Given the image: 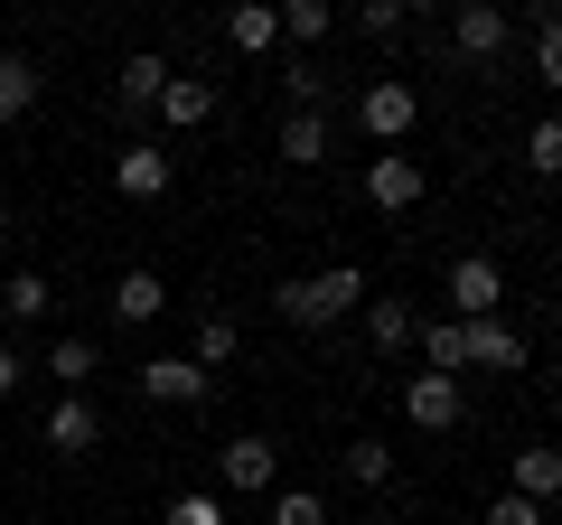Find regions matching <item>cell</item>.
Wrapping results in <instances>:
<instances>
[{"label": "cell", "instance_id": "cell-1", "mask_svg": "<svg viewBox=\"0 0 562 525\" xmlns=\"http://www.w3.org/2000/svg\"><path fill=\"white\" fill-rule=\"evenodd\" d=\"M272 301H281V320H291V328H338L347 310H366V272H357V262H328V272H291Z\"/></svg>", "mask_w": 562, "mask_h": 525}, {"label": "cell", "instance_id": "cell-2", "mask_svg": "<svg viewBox=\"0 0 562 525\" xmlns=\"http://www.w3.org/2000/svg\"><path fill=\"white\" fill-rule=\"evenodd\" d=\"M357 122H366V142H375V150H403V142H413V122H422L413 76H375L357 94Z\"/></svg>", "mask_w": 562, "mask_h": 525}, {"label": "cell", "instance_id": "cell-3", "mask_svg": "<svg viewBox=\"0 0 562 525\" xmlns=\"http://www.w3.org/2000/svg\"><path fill=\"white\" fill-rule=\"evenodd\" d=\"M422 198H431V179H422L413 150H375V160H366V206H375V216H413Z\"/></svg>", "mask_w": 562, "mask_h": 525}, {"label": "cell", "instance_id": "cell-4", "mask_svg": "<svg viewBox=\"0 0 562 525\" xmlns=\"http://www.w3.org/2000/svg\"><path fill=\"white\" fill-rule=\"evenodd\" d=\"M272 479H281V450L262 442V432H235V442L216 450V488L225 498H262Z\"/></svg>", "mask_w": 562, "mask_h": 525}, {"label": "cell", "instance_id": "cell-5", "mask_svg": "<svg viewBox=\"0 0 562 525\" xmlns=\"http://www.w3.org/2000/svg\"><path fill=\"white\" fill-rule=\"evenodd\" d=\"M497 310H506L497 254H460V262H450V320H497Z\"/></svg>", "mask_w": 562, "mask_h": 525}, {"label": "cell", "instance_id": "cell-6", "mask_svg": "<svg viewBox=\"0 0 562 525\" xmlns=\"http://www.w3.org/2000/svg\"><path fill=\"white\" fill-rule=\"evenodd\" d=\"M506 38H516V20H506L497 0H460V20H450V47H460L469 66H497Z\"/></svg>", "mask_w": 562, "mask_h": 525}, {"label": "cell", "instance_id": "cell-7", "mask_svg": "<svg viewBox=\"0 0 562 525\" xmlns=\"http://www.w3.org/2000/svg\"><path fill=\"white\" fill-rule=\"evenodd\" d=\"M132 384H140V404H206V366L198 357H150Z\"/></svg>", "mask_w": 562, "mask_h": 525}, {"label": "cell", "instance_id": "cell-8", "mask_svg": "<svg viewBox=\"0 0 562 525\" xmlns=\"http://www.w3.org/2000/svg\"><path fill=\"white\" fill-rule=\"evenodd\" d=\"M403 413H413L422 432H450L469 413V384L460 376H413V384H403Z\"/></svg>", "mask_w": 562, "mask_h": 525}, {"label": "cell", "instance_id": "cell-9", "mask_svg": "<svg viewBox=\"0 0 562 525\" xmlns=\"http://www.w3.org/2000/svg\"><path fill=\"white\" fill-rule=\"evenodd\" d=\"M150 113H160L169 132H206V122H216V85H206V76H179V66H169V85H160V103H150Z\"/></svg>", "mask_w": 562, "mask_h": 525}, {"label": "cell", "instance_id": "cell-10", "mask_svg": "<svg viewBox=\"0 0 562 525\" xmlns=\"http://www.w3.org/2000/svg\"><path fill=\"white\" fill-rule=\"evenodd\" d=\"M47 450H66V460L103 450V413L85 404V394H57V404H47Z\"/></svg>", "mask_w": 562, "mask_h": 525}, {"label": "cell", "instance_id": "cell-11", "mask_svg": "<svg viewBox=\"0 0 562 525\" xmlns=\"http://www.w3.org/2000/svg\"><path fill=\"white\" fill-rule=\"evenodd\" d=\"M469 366H479V376H516L525 366V328L516 320H469Z\"/></svg>", "mask_w": 562, "mask_h": 525}, {"label": "cell", "instance_id": "cell-12", "mask_svg": "<svg viewBox=\"0 0 562 525\" xmlns=\"http://www.w3.org/2000/svg\"><path fill=\"white\" fill-rule=\"evenodd\" d=\"M506 498L553 506V498H562V450H553V442H525V450H516V469H506Z\"/></svg>", "mask_w": 562, "mask_h": 525}, {"label": "cell", "instance_id": "cell-13", "mask_svg": "<svg viewBox=\"0 0 562 525\" xmlns=\"http://www.w3.org/2000/svg\"><path fill=\"white\" fill-rule=\"evenodd\" d=\"M160 310H169V282L150 272V262H132V272L113 282V320H122V328H150Z\"/></svg>", "mask_w": 562, "mask_h": 525}, {"label": "cell", "instance_id": "cell-14", "mask_svg": "<svg viewBox=\"0 0 562 525\" xmlns=\"http://www.w3.org/2000/svg\"><path fill=\"white\" fill-rule=\"evenodd\" d=\"M113 188H122V198H140V206L169 198V150H160V142H132V150L113 160Z\"/></svg>", "mask_w": 562, "mask_h": 525}, {"label": "cell", "instance_id": "cell-15", "mask_svg": "<svg viewBox=\"0 0 562 525\" xmlns=\"http://www.w3.org/2000/svg\"><path fill=\"white\" fill-rule=\"evenodd\" d=\"M225 47H235V57H272L281 47V10H262V0L225 10Z\"/></svg>", "mask_w": 562, "mask_h": 525}, {"label": "cell", "instance_id": "cell-16", "mask_svg": "<svg viewBox=\"0 0 562 525\" xmlns=\"http://www.w3.org/2000/svg\"><path fill=\"white\" fill-rule=\"evenodd\" d=\"M272 150H281L291 169H319V160H328V113H281Z\"/></svg>", "mask_w": 562, "mask_h": 525}, {"label": "cell", "instance_id": "cell-17", "mask_svg": "<svg viewBox=\"0 0 562 525\" xmlns=\"http://www.w3.org/2000/svg\"><path fill=\"white\" fill-rule=\"evenodd\" d=\"M160 85H169V57H150V47H140V57H122L113 94L132 103V113H150V103H160Z\"/></svg>", "mask_w": 562, "mask_h": 525}, {"label": "cell", "instance_id": "cell-18", "mask_svg": "<svg viewBox=\"0 0 562 525\" xmlns=\"http://www.w3.org/2000/svg\"><path fill=\"white\" fill-rule=\"evenodd\" d=\"M422 366H431V376H469V320H431L422 328Z\"/></svg>", "mask_w": 562, "mask_h": 525}, {"label": "cell", "instance_id": "cell-19", "mask_svg": "<svg viewBox=\"0 0 562 525\" xmlns=\"http://www.w3.org/2000/svg\"><path fill=\"white\" fill-rule=\"evenodd\" d=\"M47 310H57V291H47V272H10V282H0V320H47Z\"/></svg>", "mask_w": 562, "mask_h": 525}, {"label": "cell", "instance_id": "cell-20", "mask_svg": "<svg viewBox=\"0 0 562 525\" xmlns=\"http://www.w3.org/2000/svg\"><path fill=\"white\" fill-rule=\"evenodd\" d=\"M357 320H366V338H375L384 357H394V347H413V338H422V320H413V310H403V301H366Z\"/></svg>", "mask_w": 562, "mask_h": 525}, {"label": "cell", "instance_id": "cell-21", "mask_svg": "<svg viewBox=\"0 0 562 525\" xmlns=\"http://www.w3.org/2000/svg\"><path fill=\"white\" fill-rule=\"evenodd\" d=\"M188 357L216 376V366H235V357H244V328L225 320V310H206V320H198V347H188Z\"/></svg>", "mask_w": 562, "mask_h": 525}, {"label": "cell", "instance_id": "cell-22", "mask_svg": "<svg viewBox=\"0 0 562 525\" xmlns=\"http://www.w3.org/2000/svg\"><path fill=\"white\" fill-rule=\"evenodd\" d=\"M328 29H338L328 0H281V38H291V47H328Z\"/></svg>", "mask_w": 562, "mask_h": 525}, {"label": "cell", "instance_id": "cell-23", "mask_svg": "<svg viewBox=\"0 0 562 525\" xmlns=\"http://www.w3.org/2000/svg\"><path fill=\"white\" fill-rule=\"evenodd\" d=\"M347 479H357V488H394V442L357 432V442H347Z\"/></svg>", "mask_w": 562, "mask_h": 525}, {"label": "cell", "instance_id": "cell-24", "mask_svg": "<svg viewBox=\"0 0 562 525\" xmlns=\"http://www.w3.org/2000/svg\"><path fill=\"white\" fill-rule=\"evenodd\" d=\"M38 66H29V57H0V122H20L29 113V103H38Z\"/></svg>", "mask_w": 562, "mask_h": 525}, {"label": "cell", "instance_id": "cell-25", "mask_svg": "<svg viewBox=\"0 0 562 525\" xmlns=\"http://www.w3.org/2000/svg\"><path fill=\"white\" fill-rule=\"evenodd\" d=\"M525 29H535V76H543V85L562 94V10H535Z\"/></svg>", "mask_w": 562, "mask_h": 525}, {"label": "cell", "instance_id": "cell-26", "mask_svg": "<svg viewBox=\"0 0 562 525\" xmlns=\"http://www.w3.org/2000/svg\"><path fill=\"white\" fill-rule=\"evenodd\" d=\"M47 376H57L66 394H85V376H94V338H57V347H47Z\"/></svg>", "mask_w": 562, "mask_h": 525}, {"label": "cell", "instance_id": "cell-27", "mask_svg": "<svg viewBox=\"0 0 562 525\" xmlns=\"http://www.w3.org/2000/svg\"><path fill=\"white\" fill-rule=\"evenodd\" d=\"M525 169H535V179H562V113H543L535 132H525Z\"/></svg>", "mask_w": 562, "mask_h": 525}, {"label": "cell", "instance_id": "cell-28", "mask_svg": "<svg viewBox=\"0 0 562 525\" xmlns=\"http://www.w3.org/2000/svg\"><path fill=\"white\" fill-rule=\"evenodd\" d=\"M262 525H328V506H319V488H272V516Z\"/></svg>", "mask_w": 562, "mask_h": 525}, {"label": "cell", "instance_id": "cell-29", "mask_svg": "<svg viewBox=\"0 0 562 525\" xmlns=\"http://www.w3.org/2000/svg\"><path fill=\"white\" fill-rule=\"evenodd\" d=\"M160 525H235V516H225L216 488H188V498H169V516H160Z\"/></svg>", "mask_w": 562, "mask_h": 525}, {"label": "cell", "instance_id": "cell-30", "mask_svg": "<svg viewBox=\"0 0 562 525\" xmlns=\"http://www.w3.org/2000/svg\"><path fill=\"white\" fill-rule=\"evenodd\" d=\"M357 29H366V38H403V29H413V0H366Z\"/></svg>", "mask_w": 562, "mask_h": 525}, {"label": "cell", "instance_id": "cell-31", "mask_svg": "<svg viewBox=\"0 0 562 525\" xmlns=\"http://www.w3.org/2000/svg\"><path fill=\"white\" fill-rule=\"evenodd\" d=\"M479 525H543V506H535V498H497Z\"/></svg>", "mask_w": 562, "mask_h": 525}, {"label": "cell", "instance_id": "cell-32", "mask_svg": "<svg viewBox=\"0 0 562 525\" xmlns=\"http://www.w3.org/2000/svg\"><path fill=\"white\" fill-rule=\"evenodd\" d=\"M20 376H29V366H20V347H0V394H10Z\"/></svg>", "mask_w": 562, "mask_h": 525}, {"label": "cell", "instance_id": "cell-33", "mask_svg": "<svg viewBox=\"0 0 562 525\" xmlns=\"http://www.w3.org/2000/svg\"><path fill=\"white\" fill-rule=\"evenodd\" d=\"M0 225H10V188H0Z\"/></svg>", "mask_w": 562, "mask_h": 525}, {"label": "cell", "instance_id": "cell-34", "mask_svg": "<svg viewBox=\"0 0 562 525\" xmlns=\"http://www.w3.org/2000/svg\"><path fill=\"white\" fill-rule=\"evenodd\" d=\"M244 525H262V516H244Z\"/></svg>", "mask_w": 562, "mask_h": 525}, {"label": "cell", "instance_id": "cell-35", "mask_svg": "<svg viewBox=\"0 0 562 525\" xmlns=\"http://www.w3.org/2000/svg\"><path fill=\"white\" fill-rule=\"evenodd\" d=\"M0 328H10V320H0Z\"/></svg>", "mask_w": 562, "mask_h": 525}]
</instances>
